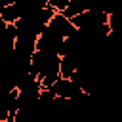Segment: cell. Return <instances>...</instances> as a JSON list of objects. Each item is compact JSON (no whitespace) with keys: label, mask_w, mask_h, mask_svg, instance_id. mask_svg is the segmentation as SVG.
<instances>
[{"label":"cell","mask_w":122,"mask_h":122,"mask_svg":"<svg viewBox=\"0 0 122 122\" xmlns=\"http://www.w3.org/2000/svg\"><path fill=\"white\" fill-rule=\"evenodd\" d=\"M48 25H50L51 29H55V30H57L61 36H65V38L71 36V34L76 30V27L72 25V21H71L67 15H63L61 11H55V15L51 17V21H50Z\"/></svg>","instance_id":"1"},{"label":"cell","mask_w":122,"mask_h":122,"mask_svg":"<svg viewBox=\"0 0 122 122\" xmlns=\"http://www.w3.org/2000/svg\"><path fill=\"white\" fill-rule=\"evenodd\" d=\"M23 13H25V10H23L21 0H15L13 4H8V6H2V8H0V15H2V19H4L6 23H15V21H19V19L23 17Z\"/></svg>","instance_id":"2"},{"label":"cell","mask_w":122,"mask_h":122,"mask_svg":"<svg viewBox=\"0 0 122 122\" xmlns=\"http://www.w3.org/2000/svg\"><path fill=\"white\" fill-rule=\"evenodd\" d=\"M90 8H92V0H71V2L67 4V8H65L61 13L71 19V17H74V15H78V13L86 11V10H90Z\"/></svg>","instance_id":"3"},{"label":"cell","mask_w":122,"mask_h":122,"mask_svg":"<svg viewBox=\"0 0 122 122\" xmlns=\"http://www.w3.org/2000/svg\"><path fill=\"white\" fill-rule=\"evenodd\" d=\"M76 69H78L76 57H72V55H61L59 71H61V76L63 78H72V74L76 72Z\"/></svg>","instance_id":"4"},{"label":"cell","mask_w":122,"mask_h":122,"mask_svg":"<svg viewBox=\"0 0 122 122\" xmlns=\"http://www.w3.org/2000/svg\"><path fill=\"white\" fill-rule=\"evenodd\" d=\"M69 2H71V0H50V6H53L57 11H63Z\"/></svg>","instance_id":"5"},{"label":"cell","mask_w":122,"mask_h":122,"mask_svg":"<svg viewBox=\"0 0 122 122\" xmlns=\"http://www.w3.org/2000/svg\"><path fill=\"white\" fill-rule=\"evenodd\" d=\"M13 2H15V0H0V8H2V6H8V4H13Z\"/></svg>","instance_id":"6"}]
</instances>
